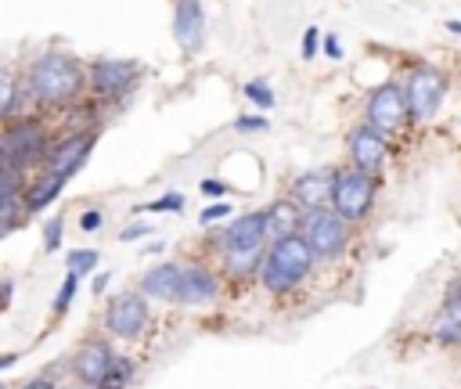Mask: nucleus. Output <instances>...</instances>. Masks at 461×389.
I'll return each instance as SVG.
<instances>
[{
  "mask_svg": "<svg viewBox=\"0 0 461 389\" xmlns=\"http://www.w3.org/2000/svg\"><path fill=\"white\" fill-rule=\"evenodd\" d=\"M310 270H313V256L303 245V238L299 234H285V238L267 241L256 277L270 295H288L310 277Z\"/></svg>",
  "mask_w": 461,
  "mask_h": 389,
  "instance_id": "f257e3e1",
  "label": "nucleus"
},
{
  "mask_svg": "<svg viewBox=\"0 0 461 389\" xmlns=\"http://www.w3.org/2000/svg\"><path fill=\"white\" fill-rule=\"evenodd\" d=\"M83 83H86V68L72 58V54H61V50H47L32 61V72H29V90L40 104H72L79 94H83Z\"/></svg>",
  "mask_w": 461,
  "mask_h": 389,
  "instance_id": "f03ea898",
  "label": "nucleus"
},
{
  "mask_svg": "<svg viewBox=\"0 0 461 389\" xmlns=\"http://www.w3.org/2000/svg\"><path fill=\"white\" fill-rule=\"evenodd\" d=\"M378 194V176L360 173V169H335L331 176V191H328V209L342 220V223H360Z\"/></svg>",
  "mask_w": 461,
  "mask_h": 389,
  "instance_id": "7ed1b4c3",
  "label": "nucleus"
},
{
  "mask_svg": "<svg viewBox=\"0 0 461 389\" xmlns=\"http://www.w3.org/2000/svg\"><path fill=\"white\" fill-rule=\"evenodd\" d=\"M303 245L310 249L313 263L317 259H339L349 245V223H342L328 205H317V209H303L299 216V231Z\"/></svg>",
  "mask_w": 461,
  "mask_h": 389,
  "instance_id": "20e7f679",
  "label": "nucleus"
},
{
  "mask_svg": "<svg viewBox=\"0 0 461 389\" xmlns=\"http://www.w3.org/2000/svg\"><path fill=\"white\" fill-rule=\"evenodd\" d=\"M151 321V310H148V299L140 292H119L104 303V313H101V324H104V335L108 339H122V342H133L144 335Z\"/></svg>",
  "mask_w": 461,
  "mask_h": 389,
  "instance_id": "39448f33",
  "label": "nucleus"
},
{
  "mask_svg": "<svg viewBox=\"0 0 461 389\" xmlns=\"http://www.w3.org/2000/svg\"><path fill=\"white\" fill-rule=\"evenodd\" d=\"M443 94H447L443 76H439L436 68H429V65H418V68L407 76V83H403L407 115H411V119H418V122H429V119L439 112Z\"/></svg>",
  "mask_w": 461,
  "mask_h": 389,
  "instance_id": "423d86ee",
  "label": "nucleus"
},
{
  "mask_svg": "<svg viewBox=\"0 0 461 389\" xmlns=\"http://www.w3.org/2000/svg\"><path fill=\"white\" fill-rule=\"evenodd\" d=\"M367 126L382 137H393L407 126V101H403V86L400 83H382L367 94Z\"/></svg>",
  "mask_w": 461,
  "mask_h": 389,
  "instance_id": "0eeeda50",
  "label": "nucleus"
},
{
  "mask_svg": "<svg viewBox=\"0 0 461 389\" xmlns=\"http://www.w3.org/2000/svg\"><path fill=\"white\" fill-rule=\"evenodd\" d=\"M47 130L40 122H18V126H7L0 133V155H4V166L11 169H25L29 162H40L47 155Z\"/></svg>",
  "mask_w": 461,
  "mask_h": 389,
  "instance_id": "6e6552de",
  "label": "nucleus"
},
{
  "mask_svg": "<svg viewBox=\"0 0 461 389\" xmlns=\"http://www.w3.org/2000/svg\"><path fill=\"white\" fill-rule=\"evenodd\" d=\"M86 79H90V86H94V94L101 101H115V97H122V94H130L137 86L140 65L126 61V58H101V61L90 65Z\"/></svg>",
  "mask_w": 461,
  "mask_h": 389,
  "instance_id": "1a4fd4ad",
  "label": "nucleus"
},
{
  "mask_svg": "<svg viewBox=\"0 0 461 389\" xmlns=\"http://www.w3.org/2000/svg\"><path fill=\"white\" fill-rule=\"evenodd\" d=\"M346 148H349V162H353V169L371 173V176H378V169H382L385 158H389V140H385L382 133H375L367 122H360V126L349 130Z\"/></svg>",
  "mask_w": 461,
  "mask_h": 389,
  "instance_id": "9d476101",
  "label": "nucleus"
},
{
  "mask_svg": "<svg viewBox=\"0 0 461 389\" xmlns=\"http://www.w3.org/2000/svg\"><path fill=\"white\" fill-rule=\"evenodd\" d=\"M112 357H115V349H112V342H108V339H101V335H94V339H86V342H79V349L72 353V360H68V367H72V375H76V382H79V385H86V389H94V385L101 382V375L108 371V364H112Z\"/></svg>",
  "mask_w": 461,
  "mask_h": 389,
  "instance_id": "9b49d317",
  "label": "nucleus"
},
{
  "mask_svg": "<svg viewBox=\"0 0 461 389\" xmlns=\"http://www.w3.org/2000/svg\"><path fill=\"white\" fill-rule=\"evenodd\" d=\"M220 295V277L205 263H180V285H176V303L180 306H205Z\"/></svg>",
  "mask_w": 461,
  "mask_h": 389,
  "instance_id": "f8f14e48",
  "label": "nucleus"
},
{
  "mask_svg": "<svg viewBox=\"0 0 461 389\" xmlns=\"http://www.w3.org/2000/svg\"><path fill=\"white\" fill-rule=\"evenodd\" d=\"M90 148H94V133H72V137L58 140V144L47 148V155H43V162H47L43 173H54V176H65V180H68V176L86 162Z\"/></svg>",
  "mask_w": 461,
  "mask_h": 389,
  "instance_id": "ddd939ff",
  "label": "nucleus"
},
{
  "mask_svg": "<svg viewBox=\"0 0 461 389\" xmlns=\"http://www.w3.org/2000/svg\"><path fill=\"white\" fill-rule=\"evenodd\" d=\"M216 241H220V249H223V252H230V249H252V245H267V216H263V209L234 216V220L227 223V231H223Z\"/></svg>",
  "mask_w": 461,
  "mask_h": 389,
  "instance_id": "4468645a",
  "label": "nucleus"
},
{
  "mask_svg": "<svg viewBox=\"0 0 461 389\" xmlns=\"http://www.w3.org/2000/svg\"><path fill=\"white\" fill-rule=\"evenodd\" d=\"M173 36L180 40L184 54H194L202 47V36H205L202 0H176V7H173Z\"/></svg>",
  "mask_w": 461,
  "mask_h": 389,
  "instance_id": "2eb2a0df",
  "label": "nucleus"
},
{
  "mask_svg": "<svg viewBox=\"0 0 461 389\" xmlns=\"http://www.w3.org/2000/svg\"><path fill=\"white\" fill-rule=\"evenodd\" d=\"M429 335H432V342H439V346H457V342H461V299H457V281L447 285L443 306H439V313L432 317Z\"/></svg>",
  "mask_w": 461,
  "mask_h": 389,
  "instance_id": "dca6fc26",
  "label": "nucleus"
},
{
  "mask_svg": "<svg viewBox=\"0 0 461 389\" xmlns=\"http://www.w3.org/2000/svg\"><path fill=\"white\" fill-rule=\"evenodd\" d=\"M331 176H335V169H310V173L295 176V184H292V202H295L299 209H317V205H328Z\"/></svg>",
  "mask_w": 461,
  "mask_h": 389,
  "instance_id": "f3484780",
  "label": "nucleus"
},
{
  "mask_svg": "<svg viewBox=\"0 0 461 389\" xmlns=\"http://www.w3.org/2000/svg\"><path fill=\"white\" fill-rule=\"evenodd\" d=\"M176 285H180V263H158V267H151V270L137 281V292H140L144 299L176 303Z\"/></svg>",
  "mask_w": 461,
  "mask_h": 389,
  "instance_id": "a211bd4d",
  "label": "nucleus"
},
{
  "mask_svg": "<svg viewBox=\"0 0 461 389\" xmlns=\"http://www.w3.org/2000/svg\"><path fill=\"white\" fill-rule=\"evenodd\" d=\"M65 176H54V173H43V176H36L32 184H25L22 187V194H18V205H22V213L25 216H32V213H40V209H47L50 202H58V194L65 191Z\"/></svg>",
  "mask_w": 461,
  "mask_h": 389,
  "instance_id": "6ab92c4d",
  "label": "nucleus"
},
{
  "mask_svg": "<svg viewBox=\"0 0 461 389\" xmlns=\"http://www.w3.org/2000/svg\"><path fill=\"white\" fill-rule=\"evenodd\" d=\"M263 216H267V241H274V238H285V234H295L299 231L303 209L292 198H277V202H270L263 209Z\"/></svg>",
  "mask_w": 461,
  "mask_h": 389,
  "instance_id": "aec40b11",
  "label": "nucleus"
},
{
  "mask_svg": "<svg viewBox=\"0 0 461 389\" xmlns=\"http://www.w3.org/2000/svg\"><path fill=\"white\" fill-rule=\"evenodd\" d=\"M263 249L267 245H252V249H230L223 252V274L227 277H256L259 274V263H263Z\"/></svg>",
  "mask_w": 461,
  "mask_h": 389,
  "instance_id": "412c9836",
  "label": "nucleus"
},
{
  "mask_svg": "<svg viewBox=\"0 0 461 389\" xmlns=\"http://www.w3.org/2000/svg\"><path fill=\"white\" fill-rule=\"evenodd\" d=\"M133 375H137V364L130 360V357H112V364H108V371L101 375V382L94 385V389H130V382H133Z\"/></svg>",
  "mask_w": 461,
  "mask_h": 389,
  "instance_id": "4be33fe9",
  "label": "nucleus"
},
{
  "mask_svg": "<svg viewBox=\"0 0 461 389\" xmlns=\"http://www.w3.org/2000/svg\"><path fill=\"white\" fill-rule=\"evenodd\" d=\"M97 249H72L68 256H65V274H72V277H83V274H94V267H97Z\"/></svg>",
  "mask_w": 461,
  "mask_h": 389,
  "instance_id": "5701e85b",
  "label": "nucleus"
},
{
  "mask_svg": "<svg viewBox=\"0 0 461 389\" xmlns=\"http://www.w3.org/2000/svg\"><path fill=\"white\" fill-rule=\"evenodd\" d=\"M76 292H79V277L65 274V277H61V285H58V292H54V299H50V313H54V317H61V313L72 306Z\"/></svg>",
  "mask_w": 461,
  "mask_h": 389,
  "instance_id": "b1692460",
  "label": "nucleus"
},
{
  "mask_svg": "<svg viewBox=\"0 0 461 389\" xmlns=\"http://www.w3.org/2000/svg\"><path fill=\"white\" fill-rule=\"evenodd\" d=\"M14 104H18V83H14V76L7 68H0V119L11 115Z\"/></svg>",
  "mask_w": 461,
  "mask_h": 389,
  "instance_id": "393cba45",
  "label": "nucleus"
},
{
  "mask_svg": "<svg viewBox=\"0 0 461 389\" xmlns=\"http://www.w3.org/2000/svg\"><path fill=\"white\" fill-rule=\"evenodd\" d=\"M245 97L256 104V108H274V90H270V83H263V79H249L245 83Z\"/></svg>",
  "mask_w": 461,
  "mask_h": 389,
  "instance_id": "a878e982",
  "label": "nucleus"
},
{
  "mask_svg": "<svg viewBox=\"0 0 461 389\" xmlns=\"http://www.w3.org/2000/svg\"><path fill=\"white\" fill-rule=\"evenodd\" d=\"M180 213L184 209V194H176V191H166V194H158L155 202H148V205H137L133 213Z\"/></svg>",
  "mask_w": 461,
  "mask_h": 389,
  "instance_id": "bb28decb",
  "label": "nucleus"
},
{
  "mask_svg": "<svg viewBox=\"0 0 461 389\" xmlns=\"http://www.w3.org/2000/svg\"><path fill=\"white\" fill-rule=\"evenodd\" d=\"M61 238H65V216H50L43 223V252H58L61 249Z\"/></svg>",
  "mask_w": 461,
  "mask_h": 389,
  "instance_id": "cd10ccee",
  "label": "nucleus"
},
{
  "mask_svg": "<svg viewBox=\"0 0 461 389\" xmlns=\"http://www.w3.org/2000/svg\"><path fill=\"white\" fill-rule=\"evenodd\" d=\"M22 187H25L22 173H18V169H11V166H0V202L18 198V194H22Z\"/></svg>",
  "mask_w": 461,
  "mask_h": 389,
  "instance_id": "c85d7f7f",
  "label": "nucleus"
},
{
  "mask_svg": "<svg viewBox=\"0 0 461 389\" xmlns=\"http://www.w3.org/2000/svg\"><path fill=\"white\" fill-rule=\"evenodd\" d=\"M22 205H18V198H7V202H0V238H7L18 223H22Z\"/></svg>",
  "mask_w": 461,
  "mask_h": 389,
  "instance_id": "c756f323",
  "label": "nucleus"
},
{
  "mask_svg": "<svg viewBox=\"0 0 461 389\" xmlns=\"http://www.w3.org/2000/svg\"><path fill=\"white\" fill-rule=\"evenodd\" d=\"M230 202H209L202 213H198V223L202 227H209V223H220V220H230Z\"/></svg>",
  "mask_w": 461,
  "mask_h": 389,
  "instance_id": "7c9ffc66",
  "label": "nucleus"
},
{
  "mask_svg": "<svg viewBox=\"0 0 461 389\" xmlns=\"http://www.w3.org/2000/svg\"><path fill=\"white\" fill-rule=\"evenodd\" d=\"M267 126H270V122H267L263 115H238V119H234V130H238V133H256V130H267Z\"/></svg>",
  "mask_w": 461,
  "mask_h": 389,
  "instance_id": "2f4dec72",
  "label": "nucleus"
},
{
  "mask_svg": "<svg viewBox=\"0 0 461 389\" xmlns=\"http://www.w3.org/2000/svg\"><path fill=\"white\" fill-rule=\"evenodd\" d=\"M144 234H151V223H148V220H133V223H126V227L119 231V241H137V238H144Z\"/></svg>",
  "mask_w": 461,
  "mask_h": 389,
  "instance_id": "473e14b6",
  "label": "nucleus"
},
{
  "mask_svg": "<svg viewBox=\"0 0 461 389\" xmlns=\"http://www.w3.org/2000/svg\"><path fill=\"white\" fill-rule=\"evenodd\" d=\"M198 191H202V194H209V198H216V202H220V198H223V194H227V191H230V184H223V180H216V176H205V180H202V184H198Z\"/></svg>",
  "mask_w": 461,
  "mask_h": 389,
  "instance_id": "72a5a7b5",
  "label": "nucleus"
},
{
  "mask_svg": "<svg viewBox=\"0 0 461 389\" xmlns=\"http://www.w3.org/2000/svg\"><path fill=\"white\" fill-rule=\"evenodd\" d=\"M101 223H104V213H101V209H86V213L79 216V227H83V234H94Z\"/></svg>",
  "mask_w": 461,
  "mask_h": 389,
  "instance_id": "f704fd0d",
  "label": "nucleus"
},
{
  "mask_svg": "<svg viewBox=\"0 0 461 389\" xmlns=\"http://www.w3.org/2000/svg\"><path fill=\"white\" fill-rule=\"evenodd\" d=\"M317 40H321V32H317V25H310V29L303 32V58H306V61L317 54Z\"/></svg>",
  "mask_w": 461,
  "mask_h": 389,
  "instance_id": "c9c22d12",
  "label": "nucleus"
},
{
  "mask_svg": "<svg viewBox=\"0 0 461 389\" xmlns=\"http://www.w3.org/2000/svg\"><path fill=\"white\" fill-rule=\"evenodd\" d=\"M18 389H58V382H54V378H47V375H40V378H29V382H22Z\"/></svg>",
  "mask_w": 461,
  "mask_h": 389,
  "instance_id": "e433bc0d",
  "label": "nucleus"
},
{
  "mask_svg": "<svg viewBox=\"0 0 461 389\" xmlns=\"http://www.w3.org/2000/svg\"><path fill=\"white\" fill-rule=\"evenodd\" d=\"M324 54H328V58H342V47H339V36H324Z\"/></svg>",
  "mask_w": 461,
  "mask_h": 389,
  "instance_id": "4c0bfd02",
  "label": "nucleus"
},
{
  "mask_svg": "<svg viewBox=\"0 0 461 389\" xmlns=\"http://www.w3.org/2000/svg\"><path fill=\"white\" fill-rule=\"evenodd\" d=\"M108 277H112V274H97V277H94V285H90V288H94V295H101V292L108 288Z\"/></svg>",
  "mask_w": 461,
  "mask_h": 389,
  "instance_id": "58836bf2",
  "label": "nucleus"
},
{
  "mask_svg": "<svg viewBox=\"0 0 461 389\" xmlns=\"http://www.w3.org/2000/svg\"><path fill=\"white\" fill-rule=\"evenodd\" d=\"M68 389H86V385H68Z\"/></svg>",
  "mask_w": 461,
  "mask_h": 389,
  "instance_id": "ea45409f",
  "label": "nucleus"
},
{
  "mask_svg": "<svg viewBox=\"0 0 461 389\" xmlns=\"http://www.w3.org/2000/svg\"><path fill=\"white\" fill-rule=\"evenodd\" d=\"M0 389H7V385H4V382H0Z\"/></svg>",
  "mask_w": 461,
  "mask_h": 389,
  "instance_id": "a19ab883",
  "label": "nucleus"
}]
</instances>
